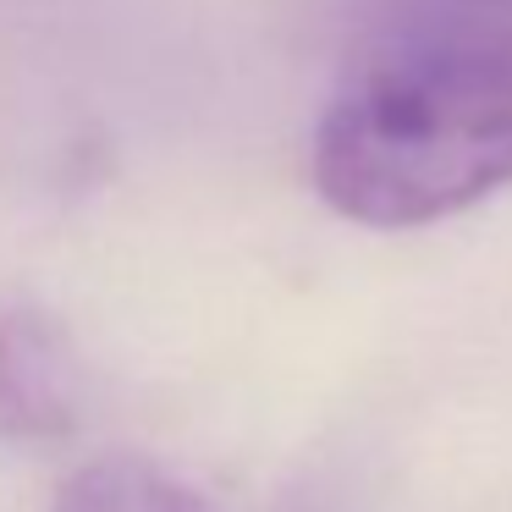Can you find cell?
Wrapping results in <instances>:
<instances>
[{
	"instance_id": "obj_1",
	"label": "cell",
	"mask_w": 512,
	"mask_h": 512,
	"mask_svg": "<svg viewBox=\"0 0 512 512\" xmlns=\"http://www.w3.org/2000/svg\"><path fill=\"white\" fill-rule=\"evenodd\" d=\"M512 188V0H435L369 39L314 127V193L375 232Z\"/></svg>"
},
{
	"instance_id": "obj_2",
	"label": "cell",
	"mask_w": 512,
	"mask_h": 512,
	"mask_svg": "<svg viewBox=\"0 0 512 512\" xmlns=\"http://www.w3.org/2000/svg\"><path fill=\"white\" fill-rule=\"evenodd\" d=\"M78 413L67 342L28 303L0 309V430L12 441H61Z\"/></svg>"
},
{
	"instance_id": "obj_3",
	"label": "cell",
	"mask_w": 512,
	"mask_h": 512,
	"mask_svg": "<svg viewBox=\"0 0 512 512\" xmlns=\"http://www.w3.org/2000/svg\"><path fill=\"white\" fill-rule=\"evenodd\" d=\"M56 512H215L188 479L144 457H94L61 485Z\"/></svg>"
}]
</instances>
